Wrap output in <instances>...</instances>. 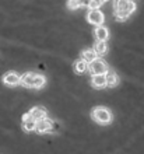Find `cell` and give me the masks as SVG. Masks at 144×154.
Here are the masks:
<instances>
[{"mask_svg": "<svg viewBox=\"0 0 144 154\" xmlns=\"http://www.w3.org/2000/svg\"><path fill=\"white\" fill-rule=\"evenodd\" d=\"M21 85H24L27 88H36L39 90L42 88L45 84H46V79L45 76L42 74H38V73H32V72H27L21 76V81H20Z\"/></svg>", "mask_w": 144, "mask_h": 154, "instance_id": "1", "label": "cell"}, {"mask_svg": "<svg viewBox=\"0 0 144 154\" xmlns=\"http://www.w3.org/2000/svg\"><path fill=\"white\" fill-rule=\"evenodd\" d=\"M91 118L100 125H108L112 122V112L105 106H97L92 109Z\"/></svg>", "mask_w": 144, "mask_h": 154, "instance_id": "2", "label": "cell"}, {"mask_svg": "<svg viewBox=\"0 0 144 154\" xmlns=\"http://www.w3.org/2000/svg\"><path fill=\"white\" fill-rule=\"evenodd\" d=\"M88 72L95 76V74H105L108 72V65L105 63V60L97 57L95 60H92L91 63H88Z\"/></svg>", "mask_w": 144, "mask_h": 154, "instance_id": "3", "label": "cell"}, {"mask_svg": "<svg viewBox=\"0 0 144 154\" xmlns=\"http://www.w3.org/2000/svg\"><path fill=\"white\" fill-rule=\"evenodd\" d=\"M87 21L90 23V24L98 27V25L104 24L105 16H104V13L101 11L100 8H97V10H90L88 14H87Z\"/></svg>", "mask_w": 144, "mask_h": 154, "instance_id": "4", "label": "cell"}, {"mask_svg": "<svg viewBox=\"0 0 144 154\" xmlns=\"http://www.w3.org/2000/svg\"><path fill=\"white\" fill-rule=\"evenodd\" d=\"M52 129H53V121L48 119V118H45V119H42V121H38V122H36L35 130L39 134L48 133V132H51Z\"/></svg>", "mask_w": 144, "mask_h": 154, "instance_id": "5", "label": "cell"}, {"mask_svg": "<svg viewBox=\"0 0 144 154\" xmlns=\"http://www.w3.org/2000/svg\"><path fill=\"white\" fill-rule=\"evenodd\" d=\"M21 81V76L16 73V72H7V73L3 76V83L8 87H16V85L20 84Z\"/></svg>", "mask_w": 144, "mask_h": 154, "instance_id": "6", "label": "cell"}, {"mask_svg": "<svg viewBox=\"0 0 144 154\" xmlns=\"http://www.w3.org/2000/svg\"><path fill=\"white\" fill-rule=\"evenodd\" d=\"M35 128H36V121L35 119L31 118L29 112L24 114V116H23V129H24L25 132H34Z\"/></svg>", "mask_w": 144, "mask_h": 154, "instance_id": "7", "label": "cell"}, {"mask_svg": "<svg viewBox=\"0 0 144 154\" xmlns=\"http://www.w3.org/2000/svg\"><path fill=\"white\" fill-rule=\"evenodd\" d=\"M94 37L97 41H106L109 38V29L105 25H98L94 31Z\"/></svg>", "mask_w": 144, "mask_h": 154, "instance_id": "8", "label": "cell"}, {"mask_svg": "<svg viewBox=\"0 0 144 154\" xmlns=\"http://www.w3.org/2000/svg\"><path fill=\"white\" fill-rule=\"evenodd\" d=\"M29 115H31V118H34L36 122L42 121V119L46 118V109H45L44 106H34V108L29 111Z\"/></svg>", "mask_w": 144, "mask_h": 154, "instance_id": "9", "label": "cell"}, {"mask_svg": "<svg viewBox=\"0 0 144 154\" xmlns=\"http://www.w3.org/2000/svg\"><path fill=\"white\" fill-rule=\"evenodd\" d=\"M91 85L94 88H104L106 87V79L105 74H95L91 77Z\"/></svg>", "mask_w": 144, "mask_h": 154, "instance_id": "10", "label": "cell"}, {"mask_svg": "<svg viewBox=\"0 0 144 154\" xmlns=\"http://www.w3.org/2000/svg\"><path fill=\"white\" fill-rule=\"evenodd\" d=\"M105 79H106V87H116L119 84V76L113 70H108L105 73Z\"/></svg>", "mask_w": 144, "mask_h": 154, "instance_id": "11", "label": "cell"}, {"mask_svg": "<svg viewBox=\"0 0 144 154\" xmlns=\"http://www.w3.org/2000/svg\"><path fill=\"white\" fill-rule=\"evenodd\" d=\"M97 57H98V55H97V52L94 51V49H84L83 52H81V57L80 59H83L84 62H87V63H91L92 60H95Z\"/></svg>", "mask_w": 144, "mask_h": 154, "instance_id": "12", "label": "cell"}, {"mask_svg": "<svg viewBox=\"0 0 144 154\" xmlns=\"http://www.w3.org/2000/svg\"><path fill=\"white\" fill-rule=\"evenodd\" d=\"M94 51L97 52L98 56H104L108 53V44L106 41H97L95 46H94Z\"/></svg>", "mask_w": 144, "mask_h": 154, "instance_id": "13", "label": "cell"}, {"mask_svg": "<svg viewBox=\"0 0 144 154\" xmlns=\"http://www.w3.org/2000/svg\"><path fill=\"white\" fill-rule=\"evenodd\" d=\"M73 67H74V72H76V73L83 74V73H85V72L88 70V63L87 62H84L83 59H78V60L74 62Z\"/></svg>", "mask_w": 144, "mask_h": 154, "instance_id": "14", "label": "cell"}, {"mask_svg": "<svg viewBox=\"0 0 144 154\" xmlns=\"http://www.w3.org/2000/svg\"><path fill=\"white\" fill-rule=\"evenodd\" d=\"M127 4H129V0H115L113 2V11L115 13L126 11Z\"/></svg>", "mask_w": 144, "mask_h": 154, "instance_id": "15", "label": "cell"}, {"mask_svg": "<svg viewBox=\"0 0 144 154\" xmlns=\"http://www.w3.org/2000/svg\"><path fill=\"white\" fill-rule=\"evenodd\" d=\"M102 4H104L102 0H91L90 4H88V8H90V10H97V8H100Z\"/></svg>", "mask_w": 144, "mask_h": 154, "instance_id": "16", "label": "cell"}, {"mask_svg": "<svg viewBox=\"0 0 144 154\" xmlns=\"http://www.w3.org/2000/svg\"><path fill=\"white\" fill-rule=\"evenodd\" d=\"M134 11H136V4H134V2H129L127 7H126V11H124V13H126V14L130 17Z\"/></svg>", "mask_w": 144, "mask_h": 154, "instance_id": "17", "label": "cell"}, {"mask_svg": "<svg viewBox=\"0 0 144 154\" xmlns=\"http://www.w3.org/2000/svg\"><path fill=\"white\" fill-rule=\"evenodd\" d=\"M78 7H80L78 0H67V8L69 10H77Z\"/></svg>", "mask_w": 144, "mask_h": 154, "instance_id": "18", "label": "cell"}, {"mask_svg": "<svg viewBox=\"0 0 144 154\" xmlns=\"http://www.w3.org/2000/svg\"><path fill=\"white\" fill-rule=\"evenodd\" d=\"M115 17H116V21H126L129 18V16L126 14L124 11L122 13H115Z\"/></svg>", "mask_w": 144, "mask_h": 154, "instance_id": "19", "label": "cell"}, {"mask_svg": "<svg viewBox=\"0 0 144 154\" xmlns=\"http://www.w3.org/2000/svg\"><path fill=\"white\" fill-rule=\"evenodd\" d=\"M90 2H91V0H78V3H80V7H88Z\"/></svg>", "mask_w": 144, "mask_h": 154, "instance_id": "20", "label": "cell"}, {"mask_svg": "<svg viewBox=\"0 0 144 154\" xmlns=\"http://www.w3.org/2000/svg\"><path fill=\"white\" fill-rule=\"evenodd\" d=\"M102 2H104V3H106V2H109V0H102Z\"/></svg>", "mask_w": 144, "mask_h": 154, "instance_id": "21", "label": "cell"}, {"mask_svg": "<svg viewBox=\"0 0 144 154\" xmlns=\"http://www.w3.org/2000/svg\"><path fill=\"white\" fill-rule=\"evenodd\" d=\"M129 2H134V0H129Z\"/></svg>", "mask_w": 144, "mask_h": 154, "instance_id": "22", "label": "cell"}]
</instances>
